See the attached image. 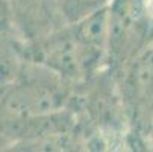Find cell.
I'll return each mask as SVG.
<instances>
[{"label": "cell", "mask_w": 153, "mask_h": 152, "mask_svg": "<svg viewBox=\"0 0 153 152\" xmlns=\"http://www.w3.org/2000/svg\"><path fill=\"white\" fill-rule=\"evenodd\" d=\"M109 47L111 14L106 6L36 41L23 43V53L65 81H80L99 67Z\"/></svg>", "instance_id": "cell-1"}, {"label": "cell", "mask_w": 153, "mask_h": 152, "mask_svg": "<svg viewBox=\"0 0 153 152\" xmlns=\"http://www.w3.org/2000/svg\"><path fill=\"white\" fill-rule=\"evenodd\" d=\"M111 0H59L62 14L67 23L77 21L88 14L106 8Z\"/></svg>", "instance_id": "cell-6"}, {"label": "cell", "mask_w": 153, "mask_h": 152, "mask_svg": "<svg viewBox=\"0 0 153 152\" xmlns=\"http://www.w3.org/2000/svg\"><path fill=\"white\" fill-rule=\"evenodd\" d=\"M9 14L23 43H32L67 23L59 0H9Z\"/></svg>", "instance_id": "cell-3"}, {"label": "cell", "mask_w": 153, "mask_h": 152, "mask_svg": "<svg viewBox=\"0 0 153 152\" xmlns=\"http://www.w3.org/2000/svg\"><path fill=\"white\" fill-rule=\"evenodd\" d=\"M18 41L20 37L8 34L5 28H0V94L15 82L25 66L23 43Z\"/></svg>", "instance_id": "cell-5"}, {"label": "cell", "mask_w": 153, "mask_h": 152, "mask_svg": "<svg viewBox=\"0 0 153 152\" xmlns=\"http://www.w3.org/2000/svg\"><path fill=\"white\" fill-rule=\"evenodd\" d=\"M129 90L135 116L143 123L153 122V50L134 66Z\"/></svg>", "instance_id": "cell-4"}, {"label": "cell", "mask_w": 153, "mask_h": 152, "mask_svg": "<svg viewBox=\"0 0 153 152\" xmlns=\"http://www.w3.org/2000/svg\"><path fill=\"white\" fill-rule=\"evenodd\" d=\"M6 2H9V0H6Z\"/></svg>", "instance_id": "cell-7"}, {"label": "cell", "mask_w": 153, "mask_h": 152, "mask_svg": "<svg viewBox=\"0 0 153 152\" xmlns=\"http://www.w3.org/2000/svg\"><path fill=\"white\" fill-rule=\"evenodd\" d=\"M2 97L5 111L17 120L49 119L65 105V79L41 64L26 59L18 78Z\"/></svg>", "instance_id": "cell-2"}]
</instances>
